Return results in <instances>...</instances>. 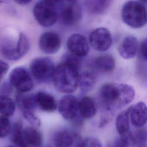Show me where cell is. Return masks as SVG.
Returning a JSON list of instances; mask_svg holds the SVG:
<instances>
[{"mask_svg": "<svg viewBox=\"0 0 147 147\" xmlns=\"http://www.w3.org/2000/svg\"><path fill=\"white\" fill-rule=\"evenodd\" d=\"M80 68L65 63L55 67L52 78L56 90L64 94H70L78 87Z\"/></svg>", "mask_w": 147, "mask_h": 147, "instance_id": "1", "label": "cell"}, {"mask_svg": "<svg viewBox=\"0 0 147 147\" xmlns=\"http://www.w3.org/2000/svg\"><path fill=\"white\" fill-rule=\"evenodd\" d=\"M121 17L129 27L141 28L147 24V9L139 1H129L122 7Z\"/></svg>", "mask_w": 147, "mask_h": 147, "instance_id": "2", "label": "cell"}, {"mask_svg": "<svg viewBox=\"0 0 147 147\" xmlns=\"http://www.w3.org/2000/svg\"><path fill=\"white\" fill-rule=\"evenodd\" d=\"M99 98L103 108L109 112L122 108L118 84L107 83L103 84L99 89Z\"/></svg>", "mask_w": 147, "mask_h": 147, "instance_id": "3", "label": "cell"}, {"mask_svg": "<svg viewBox=\"0 0 147 147\" xmlns=\"http://www.w3.org/2000/svg\"><path fill=\"white\" fill-rule=\"evenodd\" d=\"M33 16L37 22L43 27L54 25L58 19L56 5L47 0H40L34 6Z\"/></svg>", "mask_w": 147, "mask_h": 147, "instance_id": "4", "label": "cell"}, {"mask_svg": "<svg viewBox=\"0 0 147 147\" xmlns=\"http://www.w3.org/2000/svg\"><path fill=\"white\" fill-rule=\"evenodd\" d=\"M55 66L49 57H38L34 58L29 65L30 72L36 81L45 83L52 80Z\"/></svg>", "mask_w": 147, "mask_h": 147, "instance_id": "5", "label": "cell"}, {"mask_svg": "<svg viewBox=\"0 0 147 147\" xmlns=\"http://www.w3.org/2000/svg\"><path fill=\"white\" fill-rule=\"evenodd\" d=\"M10 85L17 91L28 92L33 88V80L30 72L22 67L14 68L9 75Z\"/></svg>", "mask_w": 147, "mask_h": 147, "instance_id": "6", "label": "cell"}, {"mask_svg": "<svg viewBox=\"0 0 147 147\" xmlns=\"http://www.w3.org/2000/svg\"><path fill=\"white\" fill-rule=\"evenodd\" d=\"M82 17V10L76 0H68L61 7L58 18L61 23L67 26L77 24Z\"/></svg>", "mask_w": 147, "mask_h": 147, "instance_id": "7", "label": "cell"}, {"mask_svg": "<svg viewBox=\"0 0 147 147\" xmlns=\"http://www.w3.org/2000/svg\"><path fill=\"white\" fill-rule=\"evenodd\" d=\"M90 45L96 51L105 52L111 46L113 38L109 29L106 28H98L91 32L89 36Z\"/></svg>", "mask_w": 147, "mask_h": 147, "instance_id": "8", "label": "cell"}, {"mask_svg": "<svg viewBox=\"0 0 147 147\" xmlns=\"http://www.w3.org/2000/svg\"><path fill=\"white\" fill-rule=\"evenodd\" d=\"M79 102L75 96L67 94L63 96L59 102V112L65 119L74 120L79 115Z\"/></svg>", "mask_w": 147, "mask_h": 147, "instance_id": "9", "label": "cell"}, {"mask_svg": "<svg viewBox=\"0 0 147 147\" xmlns=\"http://www.w3.org/2000/svg\"><path fill=\"white\" fill-rule=\"evenodd\" d=\"M61 39L59 34L53 31L42 33L38 40V47L41 52L47 54L57 52L60 48Z\"/></svg>", "mask_w": 147, "mask_h": 147, "instance_id": "10", "label": "cell"}, {"mask_svg": "<svg viewBox=\"0 0 147 147\" xmlns=\"http://www.w3.org/2000/svg\"><path fill=\"white\" fill-rule=\"evenodd\" d=\"M67 46L69 51L73 54L83 57L89 52V43L87 38L80 34H73L69 37L67 41Z\"/></svg>", "mask_w": 147, "mask_h": 147, "instance_id": "11", "label": "cell"}, {"mask_svg": "<svg viewBox=\"0 0 147 147\" xmlns=\"http://www.w3.org/2000/svg\"><path fill=\"white\" fill-rule=\"evenodd\" d=\"M81 137L76 132L69 130H61L56 132L53 137L55 146L58 147L79 146Z\"/></svg>", "mask_w": 147, "mask_h": 147, "instance_id": "12", "label": "cell"}, {"mask_svg": "<svg viewBox=\"0 0 147 147\" xmlns=\"http://www.w3.org/2000/svg\"><path fill=\"white\" fill-rule=\"evenodd\" d=\"M131 124L136 128L144 127L147 123V105L142 101L129 107Z\"/></svg>", "mask_w": 147, "mask_h": 147, "instance_id": "13", "label": "cell"}, {"mask_svg": "<svg viewBox=\"0 0 147 147\" xmlns=\"http://www.w3.org/2000/svg\"><path fill=\"white\" fill-rule=\"evenodd\" d=\"M138 49V41L137 38L132 35L126 36L122 40L118 48V53L124 59L133 58Z\"/></svg>", "mask_w": 147, "mask_h": 147, "instance_id": "14", "label": "cell"}, {"mask_svg": "<svg viewBox=\"0 0 147 147\" xmlns=\"http://www.w3.org/2000/svg\"><path fill=\"white\" fill-rule=\"evenodd\" d=\"M37 107L43 111L47 113L54 112L58 105L55 98L45 91H38L34 94Z\"/></svg>", "mask_w": 147, "mask_h": 147, "instance_id": "15", "label": "cell"}, {"mask_svg": "<svg viewBox=\"0 0 147 147\" xmlns=\"http://www.w3.org/2000/svg\"><path fill=\"white\" fill-rule=\"evenodd\" d=\"M23 142L25 147H36L41 145L42 134L37 127L28 126L23 129Z\"/></svg>", "mask_w": 147, "mask_h": 147, "instance_id": "16", "label": "cell"}, {"mask_svg": "<svg viewBox=\"0 0 147 147\" xmlns=\"http://www.w3.org/2000/svg\"><path fill=\"white\" fill-rule=\"evenodd\" d=\"M97 111L94 100L90 96H84L79 102V113L83 119L93 118Z\"/></svg>", "mask_w": 147, "mask_h": 147, "instance_id": "17", "label": "cell"}, {"mask_svg": "<svg viewBox=\"0 0 147 147\" xmlns=\"http://www.w3.org/2000/svg\"><path fill=\"white\" fill-rule=\"evenodd\" d=\"M130 123L129 107L121 111L116 118L115 127L120 137L127 136L131 133Z\"/></svg>", "mask_w": 147, "mask_h": 147, "instance_id": "18", "label": "cell"}, {"mask_svg": "<svg viewBox=\"0 0 147 147\" xmlns=\"http://www.w3.org/2000/svg\"><path fill=\"white\" fill-rule=\"evenodd\" d=\"M93 64L98 71L104 73H110L115 69V60L110 54L103 55L95 58Z\"/></svg>", "mask_w": 147, "mask_h": 147, "instance_id": "19", "label": "cell"}, {"mask_svg": "<svg viewBox=\"0 0 147 147\" xmlns=\"http://www.w3.org/2000/svg\"><path fill=\"white\" fill-rule=\"evenodd\" d=\"M16 103L22 111H33L37 107L34 94H28L26 92L17 91L16 94Z\"/></svg>", "mask_w": 147, "mask_h": 147, "instance_id": "20", "label": "cell"}, {"mask_svg": "<svg viewBox=\"0 0 147 147\" xmlns=\"http://www.w3.org/2000/svg\"><path fill=\"white\" fill-rule=\"evenodd\" d=\"M0 53L10 60H18L21 58L17 49V42L14 44L10 40L0 39Z\"/></svg>", "mask_w": 147, "mask_h": 147, "instance_id": "21", "label": "cell"}, {"mask_svg": "<svg viewBox=\"0 0 147 147\" xmlns=\"http://www.w3.org/2000/svg\"><path fill=\"white\" fill-rule=\"evenodd\" d=\"M113 0H86V6L88 10L93 14L105 13L110 7Z\"/></svg>", "mask_w": 147, "mask_h": 147, "instance_id": "22", "label": "cell"}, {"mask_svg": "<svg viewBox=\"0 0 147 147\" xmlns=\"http://www.w3.org/2000/svg\"><path fill=\"white\" fill-rule=\"evenodd\" d=\"M96 78L93 73L90 71H83L79 74L78 87L82 92H88L94 87Z\"/></svg>", "mask_w": 147, "mask_h": 147, "instance_id": "23", "label": "cell"}, {"mask_svg": "<svg viewBox=\"0 0 147 147\" xmlns=\"http://www.w3.org/2000/svg\"><path fill=\"white\" fill-rule=\"evenodd\" d=\"M16 104L13 100L6 95H0V115L12 116L15 111Z\"/></svg>", "mask_w": 147, "mask_h": 147, "instance_id": "24", "label": "cell"}, {"mask_svg": "<svg viewBox=\"0 0 147 147\" xmlns=\"http://www.w3.org/2000/svg\"><path fill=\"white\" fill-rule=\"evenodd\" d=\"M132 146L143 147L147 146V130L142 127L137 128L131 133Z\"/></svg>", "mask_w": 147, "mask_h": 147, "instance_id": "25", "label": "cell"}, {"mask_svg": "<svg viewBox=\"0 0 147 147\" xmlns=\"http://www.w3.org/2000/svg\"><path fill=\"white\" fill-rule=\"evenodd\" d=\"M23 124L21 120L18 119L14 123L11 129V142L16 146L25 147L23 142Z\"/></svg>", "mask_w": 147, "mask_h": 147, "instance_id": "26", "label": "cell"}, {"mask_svg": "<svg viewBox=\"0 0 147 147\" xmlns=\"http://www.w3.org/2000/svg\"><path fill=\"white\" fill-rule=\"evenodd\" d=\"M17 49L19 55L22 57L25 56L29 49V42L27 37L22 33H20L17 41Z\"/></svg>", "mask_w": 147, "mask_h": 147, "instance_id": "27", "label": "cell"}, {"mask_svg": "<svg viewBox=\"0 0 147 147\" xmlns=\"http://www.w3.org/2000/svg\"><path fill=\"white\" fill-rule=\"evenodd\" d=\"M12 126L8 117L0 115V138L7 137L11 132Z\"/></svg>", "mask_w": 147, "mask_h": 147, "instance_id": "28", "label": "cell"}, {"mask_svg": "<svg viewBox=\"0 0 147 147\" xmlns=\"http://www.w3.org/2000/svg\"><path fill=\"white\" fill-rule=\"evenodd\" d=\"M80 57L73 54L71 52H67L62 57V63H68L74 65L79 68L80 67Z\"/></svg>", "mask_w": 147, "mask_h": 147, "instance_id": "29", "label": "cell"}, {"mask_svg": "<svg viewBox=\"0 0 147 147\" xmlns=\"http://www.w3.org/2000/svg\"><path fill=\"white\" fill-rule=\"evenodd\" d=\"M23 116L25 119L32 126L35 127H39L41 125V121L38 118L33 111H26L22 112Z\"/></svg>", "mask_w": 147, "mask_h": 147, "instance_id": "30", "label": "cell"}, {"mask_svg": "<svg viewBox=\"0 0 147 147\" xmlns=\"http://www.w3.org/2000/svg\"><path fill=\"white\" fill-rule=\"evenodd\" d=\"M102 146L101 141L95 137H87L82 138L79 144V146L82 147H101Z\"/></svg>", "mask_w": 147, "mask_h": 147, "instance_id": "31", "label": "cell"}, {"mask_svg": "<svg viewBox=\"0 0 147 147\" xmlns=\"http://www.w3.org/2000/svg\"><path fill=\"white\" fill-rule=\"evenodd\" d=\"M9 69V64L2 60H0V82L3 78Z\"/></svg>", "mask_w": 147, "mask_h": 147, "instance_id": "32", "label": "cell"}, {"mask_svg": "<svg viewBox=\"0 0 147 147\" xmlns=\"http://www.w3.org/2000/svg\"><path fill=\"white\" fill-rule=\"evenodd\" d=\"M140 51L141 56L147 61V38L141 42Z\"/></svg>", "mask_w": 147, "mask_h": 147, "instance_id": "33", "label": "cell"}, {"mask_svg": "<svg viewBox=\"0 0 147 147\" xmlns=\"http://www.w3.org/2000/svg\"><path fill=\"white\" fill-rule=\"evenodd\" d=\"M16 3L20 5H25L29 3L32 0H13Z\"/></svg>", "mask_w": 147, "mask_h": 147, "instance_id": "34", "label": "cell"}, {"mask_svg": "<svg viewBox=\"0 0 147 147\" xmlns=\"http://www.w3.org/2000/svg\"><path fill=\"white\" fill-rule=\"evenodd\" d=\"M47 1H48L49 2L52 3L53 4L55 5H57L59 3H61L63 0H47Z\"/></svg>", "mask_w": 147, "mask_h": 147, "instance_id": "35", "label": "cell"}, {"mask_svg": "<svg viewBox=\"0 0 147 147\" xmlns=\"http://www.w3.org/2000/svg\"><path fill=\"white\" fill-rule=\"evenodd\" d=\"M138 1L144 5L147 4V0H138Z\"/></svg>", "mask_w": 147, "mask_h": 147, "instance_id": "36", "label": "cell"}, {"mask_svg": "<svg viewBox=\"0 0 147 147\" xmlns=\"http://www.w3.org/2000/svg\"><path fill=\"white\" fill-rule=\"evenodd\" d=\"M2 0H0V2H2Z\"/></svg>", "mask_w": 147, "mask_h": 147, "instance_id": "37", "label": "cell"}]
</instances>
